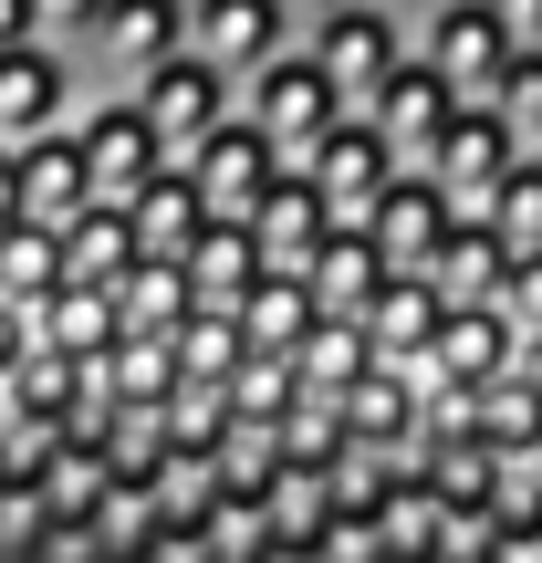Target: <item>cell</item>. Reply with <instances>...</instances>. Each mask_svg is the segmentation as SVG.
<instances>
[{
  "label": "cell",
  "instance_id": "obj_19",
  "mask_svg": "<svg viewBox=\"0 0 542 563\" xmlns=\"http://www.w3.org/2000/svg\"><path fill=\"white\" fill-rule=\"evenodd\" d=\"M125 272H136V220H125L115 199H95L74 230H63V282H84V292H115Z\"/></svg>",
  "mask_w": 542,
  "mask_h": 563
},
{
  "label": "cell",
  "instance_id": "obj_1",
  "mask_svg": "<svg viewBox=\"0 0 542 563\" xmlns=\"http://www.w3.org/2000/svg\"><path fill=\"white\" fill-rule=\"evenodd\" d=\"M302 53L323 63V84L344 95V115H365V104L386 95V74L418 53V21H407L397 0H344L334 21H313V32H302Z\"/></svg>",
  "mask_w": 542,
  "mask_h": 563
},
{
  "label": "cell",
  "instance_id": "obj_25",
  "mask_svg": "<svg viewBox=\"0 0 542 563\" xmlns=\"http://www.w3.org/2000/svg\"><path fill=\"white\" fill-rule=\"evenodd\" d=\"M95 21H104V0H32V32H42V42H63V53H74Z\"/></svg>",
  "mask_w": 542,
  "mask_h": 563
},
{
  "label": "cell",
  "instance_id": "obj_18",
  "mask_svg": "<svg viewBox=\"0 0 542 563\" xmlns=\"http://www.w3.org/2000/svg\"><path fill=\"white\" fill-rule=\"evenodd\" d=\"M323 199H313V178H292V167H281L272 178V199L251 209V241H262V262L272 272H313V251H323Z\"/></svg>",
  "mask_w": 542,
  "mask_h": 563
},
{
  "label": "cell",
  "instance_id": "obj_2",
  "mask_svg": "<svg viewBox=\"0 0 542 563\" xmlns=\"http://www.w3.org/2000/svg\"><path fill=\"white\" fill-rule=\"evenodd\" d=\"M241 115L272 136V157H281V167H302V157H313V136L344 115V95L323 84V63L302 53V42H281L272 63H251V74H241Z\"/></svg>",
  "mask_w": 542,
  "mask_h": 563
},
{
  "label": "cell",
  "instance_id": "obj_4",
  "mask_svg": "<svg viewBox=\"0 0 542 563\" xmlns=\"http://www.w3.org/2000/svg\"><path fill=\"white\" fill-rule=\"evenodd\" d=\"M167 53H188V0H104V21L74 42V74H84V95H125Z\"/></svg>",
  "mask_w": 542,
  "mask_h": 563
},
{
  "label": "cell",
  "instance_id": "obj_17",
  "mask_svg": "<svg viewBox=\"0 0 542 563\" xmlns=\"http://www.w3.org/2000/svg\"><path fill=\"white\" fill-rule=\"evenodd\" d=\"M313 313L323 323H365V302L386 292V251L365 241V230H323V251H313Z\"/></svg>",
  "mask_w": 542,
  "mask_h": 563
},
{
  "label": "cell",
  "instance_id": "obj_5",
  "mask_svg": "<svg viewBox=\"0 0 542 563\" xmlns=\"http://www.w3.org/2000/svg\"><path fill=\"white\" fill-rule=\"evenodd\" d=\"M511 53H522V42H511V21L490 11V0H428V11H418V63L460 104H490V84H501Z\"/></svg>",
  "mask_w": 542,
  "mask_h": 563
},
{
  "label": "cell",
  "instance_id": "obj_20",
  "mask_svg": "<svg viewBox=\"0 0 542 563\" xmlns=\"http://www.w3.org/2000/svg\"><path fill=\"white\" fill-rule=\"evenodd\" d=\"M313 323L323 313H313V282H302V272H262L241 292V344H251V355H292Z\"/></svg>",
  "mask_w": 542,
  "mask_h": 563
},
{
  "label": "cell",
  "instance_id": "obj_21",
  "mask_svg": "<svg viewBox=\"0 0 542 563\" xmlns=\"http://www.w3.org/2000/svg\"><path fill=\"white\" fill-rule=\"evenodd\" d=\"M501 272H511V241L490 220H460L439 241V262H428V282H439V302H490L501 292Z\"/></svg>",
  "mask_w": 542,
  "mask_h": 563
},
{
  "label": "cell",
  "instance_id": "obj_14",
  "mask_svg": "<svg viewBox=\"0 0 542 563\" xmlns=\"http://www.w3.org/2000/svg\"><path fill=\"white\" fill-rule=\"evenodd\" d=\"M365 115H376V125H386V146H397V157H407V167H428V146H439V136H449V115H460V95H449V84H439V74H428V63H418V53H407V63H397V74H386V95H376V104H365Z\"/></svg>",
  "mask_w": 542,
  "mask_h": 563
},
{
  "label": "cell",
  "instance_id": "obj_28",
  "mask_svg": "<svg viewBox=\"0 0 542 563\" xmlns=\"http://www.w3.org/2000/svg\"><path fill=\"white\" fill-rule=\"evenodd\" d=\"M11 230H21V167L0 157V241H11Z\"/></svg>",
  "mask_w": 542,
  "mask_h": 563
},
{
  "label": "cell",
  "instance_id": "obj_6",
  "mask_svg": "<svg viewBox=\"0 0 542 563\" xmlns=\"http://www.w3.org/2000/svg\"><path fill=\"white\" fill-rule=\"evenodd\" d=\"M125 95L146 104V125H157V146L167 157H188V146H209L230 115H241V84L220 74V63H199V53H167L157 74H136Z\"/></svg>",
  "mask_w": 542,
  "mask_h": 563
},
{
  "label": "cell",
  "instance_id": "obj_27",
  "mask_svg": "<svg viewBox=\"0 0 542 563\" xmlns=\"http://www.w3.org/2000/svg\"><path fill=\"white\" fill-rule=\"evenodd\" d=\"M21 42H42L32 32V0H0V53H21Z\"/></svg>",
  "mask_w": 542,
  "mask_h": 563
},
{
  "label": "cell",
  "instance_id": "obj_7",
  "mask_svg": "<svg viewBox=\"0 0 542 563\" xmlns=\"http://www.w3.org/2000/svg\"><path fill=\"white\" fill-rule=\"evenodd\" d=\"M74 146H84V167H95V199H115V209L167 167V146H157V125H146L136 95H84L74 104Z\"/></svg>",
  "mask_w": 542,
  "mask_h": 563
},
{
  "label": "cell",
  "instance_id": "obj_9",
  "mask_svg": "<svg viewBox=\"0 0 542 563\" xmlns=\"http://www.w3.org/2000/svg\"><path fill=\"white\" fill-rule=\"evenodd\" d=\"M511 157H522V136H511L490 104H460V115H449V136L428 146V178L449 188V209H460V220H480L490 188L511 178Z\"/></svg>",
  "mask_w": 542,
  "mask_h": 563
},
{
  "label": "cell",
  "instance_id": "obj_26",
  "mask_svg": "<svg viewBox=\"0 0 542 563\" xmlns=\"http://www.w3.org/2000/svg\"><path fill=\"white\" fill-rule=\"evenodd\" d=\"M490 11L511 21V42H522V53H542V0H490Z\"/></svg>",
  "mask_w": 542,
  "mask_h": 563
},
{
  "label": "cell",
  "instance_id": "obj_23",
  "mask_svg": "<svg viewBox=\"0 0 542 563\" xmlns=\"http://www.w3.org/2000/svg\"><path fill=\"white\" fill-rule=\"evenodd\" d=\"M490 230H501L511 251H542V146H522V157H511V178L490 188V209H480Z\"/></svg>",
  "mask_w": 542,
  "mask_h": 563
},
{
  "label": "cell",
  "instance_id": "obj_11",
  "mask_svg": "<svg viewBox=\"0 0 542 563\" xmlns=\"http://www.w3.org/2000/svg\"><path fill=\"white\" fill-rule=\"evenodd\" d=\"M460 230V209H449V188L428 178V167H397V188L376 199V220H365V241L386 251V272H428L439 262V241Z\"/></svg>",
  "mask_w": 542,
  "mask_h": 563
},
{
  "label": "cell",
  "instance_id": "obj_16",
  "mask_svg": "<svg viewBox=\"0 0 542 563\" xmlns=\"http://www.w3.org/2000/svg\"><path fill=\"white\" fill-rule=\"evenodd\" d=\"M262 241H251V220H209L199 241H188V313H241V292L262 282Z\"/></svg>",
  "mask_w": 542,
  "mask_h": 563
},
{
  "label": "cell",
  "instance_id": "obj_12",
  "mask_svg": "<svg viewBox=\"0 0 542 563\" xmlns=\"http://www.w3.org/2000/svg\"><path fill=\"white\" fill-rule=\"evenodd\" d=\"M281 42H302L281 0H188V53H199V63H220L230 84H241L251 63H272Z\"/></svg>",
  "mask_w": 542,
  "mask_h": 563
},
{
  "label": "cell",
  "instance_id": "obj_29",
  "mask_svg": "<svg viewBox=\"0 0 542 563\" xmlns=\"http://www.w3.org/2000/svg\"><path fill=\"white\" fill-rule=\"evenodd\" d=\"M281 11H292V32H313V21H334L344 0H281Z\"/></svg>",
  "mask_w": 542,
  "mask_h": 563
},
{
  "label": "cell",
  "instance_id": "obj_10",
  "mask_svg": "<svg viewBox=\"0 0 542 563\" xmlns=\"http://www.w3.org/2000/svg\"><path fill=\"white\" fill-rule=\"evenodd\" d=\"M188 178H199V199H209V220H251V209L272 199V178H281V157H272V136L251 115H230L209 146H188Z\"/></svg>",
  "mask_w": 542,
  "mask_h": 563
},
{
  "label": "cell",
  "instance_id": "obj_15",
  "mask_svg": "<svg viewBox=\"0 0 542 563\" xmlns=\"http://www.w3.org/2000/svg\"><path fill=\"white\" fill-rule=\"evenodd\" d=\"M125 220H136V262H188V241L209 230V199H199V178L167 157L157 178L125 199Z\"/></svg>",
  "mask_w": 542,
  "mask_h": 563
},
{
  "label": "cell",
  "instance_id": "obj_8",
  "mask_svg": "<svg viewBox=\"0 0 542 563\" xmlns=\"http://www.w3.org/2000/svg\"><path fill=\"white\" fill-rule=\"evenodd\" d=\"M84 104V74L63 42H21V53H0V157H21L32 136H53V125H74Z\"/></svg>",
  "mask_w": 542,
  "mask_h": 563
},
{
  "label": "cell",
  "instance_id": "obj_3",
  "mask_svg": "<svg viewBox=\"0 0 542 563\" xmlns=\"http://www.w3.org/2000/svg\"><path fill=\"white\" fill-rule=\"evenodd\" d=\"M397 167H407V157L386 146L376 115H334L292 178H313V199H323V220H334V230H365V220H376V199L397 188Z\"/></svg>",
  "mask_w": 542,
  "mask_h": 563
},
{
  "label": "cell",
  "instance_id": "obj_22",
  "mask_svg": "<svg viewBox=\"0 0 542 563\" xmlns=\"http://www.w3.org/2000/svg\"><path fill=\"white\" fill-rule=\"evenodd\" d=\"M188 323V262H136L115 282V334H178Z\"/></svg>",
  "mask_w": 542,
  "mask_h": 563
},
{
  "label": "cell",
  "instance_id": "obj_24",
  "mask_svg": "<svg viewBox=\"0 0 542 563\" xmlns=\"http://www.w3.org/2000/svg\"><path fill=\"white\" fill-rule=\"evenodd\" d=\"M490 115H501L522 146H542V53H511V63H501V84H490Z\"/></svg>",
  "mask_w": 542,
  "mask_h": 563
},
{
  "label": "cell",
  "instance_id": "obj_13",
  "mask_svg": "<svg viewBox=\"0 0 542 563\" xmlns=\"http://www.w3.org/2000/svg\"><path fill=\"white\" fill-rule=\"evenodd\" d=\"M21 220L32 230H74L84 209H95V167H84V146H74V125H53V136H32L21 146Z\"/></svg>",
  "mask_w": 542,
  "mask_h": 563
}]
</instances>
